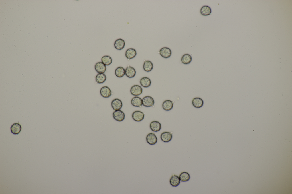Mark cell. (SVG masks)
<instances>
[{"mask_svg":"<svg viewBox=\"0 0 292 194\" xmlns=\"http://www.w3.org/2000/svg\"><path fill=\"white\" fill-rule=\"evenodd\" d=\"M191 56L189 54H185L182 56L181 61L182 63L184 64H190L192 61Z\"/></svg>","mask_w":292,"mask_h":194,"instance_id":"603a6c76","label":"cell"},{"mask_svg":"<svg viewBox=\"0 0 292 194\" xmlns=\"http://www.w3.org/2000/svg\"><path fill=\"white\" fill-rule=\"evenodd\" d=\"M140 83L143 87L147 88L150 86L151 81L149 78L147 77H144L140 79Z\"/></svg>","mask_w":292,"mask_h":194,"instance_id":"ffe728a7","label":"cell"},{"mask_svg":"<svg viewBox=\"0 0 292 194\" xmlns=\"http://www.w3.org/2000/svg\"><path fill=\"white\" fill-rule=\"evenodd\" d=\"M114 45V46L116 49L119 50H121L124 48L125 45V42L122 39H118L115 41Z\"/></svg>","mask_w":292,"mask_h":194,"instance_id":"8fae6325","label":"cell"},{"mask_svg":"<svg viewBox=\"0 0 292 194\" xmlns=\"http://www.w3.org/2000/svg\"><path fill=\"white\" fill-rule=\"evenodd\" d=\"M101 61L106 66H108L112 63V58L110 56L105 55L102 57Z\"/></svg>","mask_w":292,"mask_h":194,"instance_id":"4316f807","label":"cell"},{"mask_svg":"<svg viewBox=\"0 0 292 194\" xmlns=\"http://www.w3.org/2000/svg\"><path fill=\"white\" fill-rule=\"evenodd\" d=\"M131 102L132 105L136 107H140L142 105V99L138 96H135L131 99Z\"/></svg>","mask_w":292,"mask_h":194,"instance_id":"d6986e66","label":"cell"},{"mask_svg":"<svg viewBox=\"0 0 292 194\" xmlns=\"http://www.w3.org/2000/svg\"><path fill=\"white\" fill-rule=\"evenodd\" d=\"M115 74L118 77H122L125 74V69L122 67H119L115 69Z\"/></svg>","mask_w":292,"mask_h":194,"instance_id":"484cf974","label":"cell"},{"mask_svg":"<svg viewBox=\"0 0 292 194\" xmlns=\"http://www.w3.org/2000/svg\"><path fill=\"white\" fill-rule=\"evenodd\" d=\"M153 64L150 61L146 60L144 61L143 65V69L144 70L147 72L151 71L153 69Z\"/></svg>","mask_w":292,"mask_h":194,"instance_id":"7402d4cb","label":"cell"},{"mask_svg":"<svg viewBox=\"0 0 292 194\" xmlns=\"http://www.w3.org/2000/svg\"><path fill=\"white\" fill-rule=\"evenodd\" d=\"M161 140L164 142H168L171 141L172 138V134L169 132H163L160 136Z\"/></svg>","mask_w":292,"mask_h":194,"instance_id":"30bf717a","label":"cell"},{"mask_svg":"<svg viewBox=\"0 0 292 194\" xmlns=\"http://www.w3.org/2000/svg\"><path fill=\"white\" fill-rule=\"evenodd\" d=\"M10 129L11 132L13 134L18 135L21 130V126L19 123H14L11 126Z\"/></svg>","mask_w":292,"mask_h":194,"instance_id":"9a60e30c","label":"cell"},{"mask_svg":"<svg viewBox=\"0 0 292 194\" xmlns=\"http://www.w3.org/2000/svg\"><path fill=\"white\" fill-rule=\"evenodd\" d=\"M179 177L180 181L182 182L188 181L190 178L189 174L186 172H181L180 174Z\"/></svg>","mask_w":292,"mask_h":194,"instance_id":"d4e9b609","label":"cell"},{"mask_svg":"<svg viewBox=\"0 0 292 194\" xmlns=\"http://www.w3.org/2000/svg\"><path fill=\"white\" fill-rule=\"evenodd\" d=\"M106 79V76L104 73H98L96 77V82L99 84L103 83Z\"/></svg>","mask_w":292,"mask_h":194,"instance_id":"cb8c5ba5","label":"cell"},{"mask_svg":"<svg viewBox=\"0 0 292 194\" xmlns=\"http://www.w3.org/2000/svg\"><path fill=\"white\" fill-rule=\"evenodd\" d=\"M169 182L170 185L173 187H176L180 183V180L179 177L176 175L173 174L171 177Z\"/></svg>","mask_w":292,"mask_h":194,"instance_id":"7c38bea8","label":"cell"},{"mask_svg":"<svg viewBox=\"0 0 292 194\" xmlns=\"http://www.w3.org/2000/svg\"><path fill=\"white\" fill-rule=\"evenodd\" d=\"M142 105L145 107H150L153 106L154 101L153 98L149 96L144 97L142 99Z\"/></svg>","mask_w":292,"mask_h":194,"instance_id":"7a4b0ae2","label":"cell"},{"mask_svg":"<svg viewBox=\"0 0 292 194\" xmlns=\"http://www.w3.org/2000/svg\"><path fill=\"white\" fill-rule=\"evenodd\" d=\"M159 53L163 57L167 58L171 56L172 52L171 50L169 48L167 47H164L160 49Z\"/></svg>","mask_w":292,"mask_h":194,"instance_id":"8992f818","label":"cell"},{"mask_svg":"<svg viewBox=\"0 0 292 194\" xmlns=\"http://www.w3.org/2000/svg\"><path fill=\"white\" fill-rule=\"evenodd\" d=\"M212 13L211 8L207 5L203 6L200 9V13L201 14L204 16L210 15Z\"/></svg>","mask_w":292,"mask_h":194,"instance_id":"44dd1931","label":"cell"},{"mask_svg":"<svg viewBox=\"0 0 292 194\" xmlns=\"http://www.w3.org/2000/svg\"><path fill=\"white\" fill-rule=\"evenodd\" d=\"M161 123L157 121H153L151 123L150 125V129L154 132L159 131L161 129Z\"/></svg>","mask_w":292,"mask_h":194,"instance_id":"5bb4252c","label":"cell"},{"mask_svg":"<svg viewBox=\"0 0 292 194\" xmlns=\"http://www.w3.org/2000/svg\"><path fill=\"white\" fill-rule=\"evenodd\" d=\"M132 117L133 119L135 121L139 122L142 121L144 118V114L143 113L139 111H135L132 113Z\"/></svg>","mask_w":292,"mask_h":194,"instance_id":"3957f363","label":"cell"},{"mask_svg":"<svg viewBox=\"0 0 292 194\" xmlns=\"http://www.w3.org/2000/svg\"><path fill=\"white\" fill-rule=\"evenodd\" d=\"M130 91L132 95L137 96L140 95L142 93L143 90L141 87L140 86L135 85L131 87Z\"/></svg>","mask_w":292,"mask_h":194,"instance_id":"5b68a950","label":"cell"},{"mask_svg":"<svg viewBox=\"0 0 292 194\" xmlns=\"http://www.w3.org/2000/svg\"><path fill=\"white\" fill-rule=\"evenodd\" d=\"M136 73V71L135 69L130 66L128 65L125 70V74L128 78L134 77Z\"/></svg>","mask_w":292,"mask_h":194,"instance_id":"4fadbf2b","label":"cell"},{"mask_svg":"<svg viewBox=\"0 0 292 194\" xmlns=\"http://www.w3.org/2000/svg\"><path fill=\"white\" fill-rule=\"evenodd\" d=\"M147 142L149 144L153 145L155 144L157 142V138L154 133H149L146 137Z\"/></svg>","mask_w":292,"mask_h":194,"instance_id":"52a82bcc","label":"cell"},{"mask_svg":"<svg viewBox=\"0 0 292 194\" xmlns=\"http://www.w3.org/2000/svg\"><path fill=\"white\" fill-rule=\"evenodd\" d=\"M137 55L136 50L133 48H129L126 51L125 56L129 60L132 59L135 57Z\"/></svg>","mask_w":292,"mask_h":194,"instance_id":"e0dca14e","label":"cell"},{"mask_svg":"<svg viewBox=\"0 0 292 194\" xmlns=\"http://www.w3.org/2000/svg\"><path fill=\"white\" fill-rule=\"evenodd\" d=\"M94 68L96 71L98 73H104L106 70V66L101 62L97 63Z\"/></svg>","mask_w":292,"mask_h":194,"instance_id":"9c48e42d","label":"cell"},{"mask_svg":"<svg viewBox=\"0 0 292 194\" xmlns=\"http://www.w3.org/2000/svg\"><path fill=\"white\" fill-rule=\"evenodd\" d=\"M123 105L121 101L119 99L115 98L111 102V106L115 110H120Z\"/></svg>","mask_w":292,"mask_h":194,"instance_id":"ba28073f","label":"cell"},{"mask_svg":"<svg viewBox=\"0 0 292 194\" xmlns=\"http://www.w3.org/2000/svg\"><path fill=\"white\" fill-rule=\"evenodd\" d=\"M113 117L116 121H121L125 118V114L123 112L120 110H115L113 113Z\"/></svg>","mask_w":292,"mask_h":194,"instance_id":"6da1fadb","label":"cell"},{"mask_svg":"<svg viewBox=\"0 0 292 194\" xmlns=\"http://www.w3.org/2000/svg\"><path fill=\"white\" fill-rule=\"evenodd\" d=\"M100 93L101 95L104 98H109L112 94L111 89L107 86L102 87L100 90Z\"/></svg>","mask_w":292,"mask_h":194,"instance_id":"277c9868","label":"cell"},{"mask_svg":"<svg viewBox=\"0 0 292 194\" xmlns=\"http://www.w3.org/2000/svg\"><path fill=\"white\" fill-rule=\"evenodd\" d=\"M173 106V102L170 100H167L163 102L162 105L163 109L166 111H169L172 109Z\"/></svg>","mask_w":292,"mask_h":194,"instance_id":"ac0fdd59","label":"cell"},{"mask_svg":"<svg viewBox=\"0 0 292 194\" xmlns=\"http://www.w3.org/2000/svg\"><path fill=\"white\" fill-rule=\"evenodd\" d=\"M192 104L193 106L194 107L197 108H199L203 106L204 104V101L201 98L196 97L192 99Z\"/></svg>","mask_w":292,"mask_h":194,"instance_id":"2e32d148","label":"cell"}]
</instances>
